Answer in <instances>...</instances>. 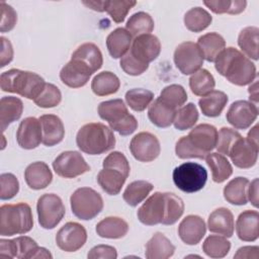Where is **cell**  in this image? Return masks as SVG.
I'll use <instances>...</instances> for the list:
<instances>
[{"label": "cell", "instance_id": "23", "mask_svg": "<svg viewBox=\"0 0 259 259\" xmlns=\"http://www.w3.org/2000/svg\"><path fill=\"white\" fill-rule=\"evenodd\" d=\"M42 130V144L53 147L61 143L65 137V127L61 118L55 114H44L39 118Z\"/></svg>", "mask_w": 259, "mask_h": 259}, {"label": "cell", "instance_id": "16", "mask_svg": "<svg viewBox=\"0 0 259 259\" xmlns=\"http://www.w3.org/2000/svg\"><path fill=\"white\" fill-rule=\"evenodd\" d=\"M87 241L86 229L79 223L68 222L56 235L57 246L65 252H76Z\"/></svg>", "mask_w": 259, "mask_h": 259}, {"label": "cell", "instance_id": "4", "mask_svg": "<svg viewBox=\"0 0 259 259\" xmlns=\"http://www.w3.org/2000/svg\"><path fill=\"white\" fill-rule=\"evenodd\" d=\"M46 82L38 74L19 69H10L0 76V87L4 92L16 93L22 97L34 100L39 96Z\"/></svg>", "mask_w": 259, "mask_h": 259}, {"label": "cell", "instance_id": "48", "mask_svg": "<svg viewBox=\"0 0 259 259\" xmlns=\"http://www.w3.org/2000/svg\"><path fill=\"white\" fill-rule=\"evenodd\" d=\"M203 4L215 14H239L243 12L247 6V2L245 0L203 1Z\"/></svg>", "mask_w": 259, "mask_h": 259}, {"label": "cell", "instance_id": "34", "mask_svg": "<svg viewBox=\"0 0 259 259\" xmlns=\"http://www.w3.org/2000/svg\"><path fill=\"white\" fill-rule=\"evenodd\" d=\"M197 46L199 47L203 58L211 63L214 62L218 55L225 49L226 40L218 32H207L198 37Z\"/></svg>", "mask_w": 259, "mask_h": 259}, {"label": "cell", "instance_id": "57", "mask_svg": "<svg viewBox=\"0 0 259 259\" xmlns=\"http://www.w3.org/2000/svg\"><path fill=\"white\" fill-rule=\"evenodd\" d=\"M259 248L257 246H244L238 249L234 258H258Z\"/></svg>", "mask_w": 259, "mask_h": 259}, {"label": "cell", "instance_id": "27", "mask_svg": "<svg viewBox=\"0 0 259 259\" xmlns=\"http://www.w3.org/2000/svg\"><path fill=\"white\" fill-rule=\"evenodd\" d=\"M175 252V246L162 233L157 232L146 244L145 256L147 259H167Z\"/></svg>", "mask_w": 259, "mask_h": 259}, {"label": "cell", "instance_id": "37", "mask_svg": "<svg viewBox=\"0 0 259 259\" xmlns=\"http://www.w3.org/2000/svg\"><path fill=\"white\" fill-rule=\"evenodd\" d=\"M71 58L79 59L86 63L94 72L98 71L103 65V57L99 48L93 42H85L79 46L72 54Z\"/></svg>", "mask_w": 259, "mask_h": 259}, {"label": "cell", "instance_id": "3", "mask_svg": "<svg viewBox=\"0 0 259 259\" xmlns=\"http://www.w3.org/2000/svg\"><path fill=\"white\" fill-rule=\"evenodd\" d=\"M218 130L208 123L194 126L188 136L181 137L175 145L176 156L180 159H205L217 146Z\"/></svg>", "mask_w": 259, "mask_h": 259}, {"label": "cell", "instance_id": "60", "mask_svg": "<svg viewBox=\"0 0 259 259\" xmlns=\"http://www.w3.org/2000/svg\"><path fill=\"white\" fill-rule=\"evenodd\" d=\"M247 138H248L249 140H251L252 142L258 144V125H257V124H256L253 128L250 130V132L248 133Z\"/></svg>", "mask_w": 259, "mask_h": 259}, {"label": "cell", "instance_id": "1", "mask_svg": "<svg viewBox=\"0 0 259 259\" xmlns=\"http://www.w3.org/2000/svg\"><path fill=\"white\" fill-rule=\"evenodd\" d=\"M184 212V202L175 193L155 192L138 209L139 221L146 226L175 224Z\"/></svg>", "mask_w": 259, "mask_h": 259}, {"label": "cell", "instance_id": "41", "mask_svg": "<svg viewBox=\"0 0 259 259\" xmlns=\"http://www.w3.org/2000/svg\"><path fill=\"white\" fill-rule=\"evenodd\" d=\"M152 183L146 180H137L130 183L123 191V200L131 206H137L153 190Z\"/></svg>", "mask_w": 259, "mask_h": 259}, {"label": "cell", "instance_id": "9", "mask_svg": "<svg viewBox=\"0 0 259 259\" xmlns=\"http://www.w3.org/2000/svg\"><path fill=\"white\" fill-rule=\"evenodd\" d=\"M173 182L183 192L193 193L201 190L207 180L204 167L195 162H186L173 170Z\"/></svg>", "mask_w": 259, "mask_h": 259}, {"label": "cell", "instance_id": "11", "mask_svg": "<svg viewBox=\"0 0 259 259\" xmlns=\"http://www.w3.org/2000/svg\"><path fill=\"white\" fill-rule=\"evenodd\" d=\"M173 59L176 68L183 75L197 72L204 61L199 47L193 41H184L178 45L174 51Z\"/></svg>", "mask_w": 259, "mask_h": 259}, {"label": "cell", "instance_id": "29", "mask_svg": "<svg viewBox=\"0 0 259 259\" xmlns=\"http://www.w3.org/2000/svg\"><path fill=\"white\" fill-rule=\"evenodd\" d=\"M23 111V103L21 99L15 96H3L0 100V124L1 131L18 120Z\"/></svg>", "mask_w": 259, "mask_h": 259}, {"label": "cell", "instance_id": "54", "mask_svg": "<svg viewBox=\"0 0 259 259\" xmlns=\"http://www.w3.org/2000/svg\"><path fill=\"white\" fill-rule=\"evenodd\" d=\"M119 65H120V68L123 70V72L131 76H139L149 68V66L142 65L139 62H137L128 53H126L120 59Z\"/></svg>", "mask_w": 259, "mask_h": 259}, {"label": "cell", "instance_id": "24", "mask_svg": "<svg viewBox=\"0 0 259 259\" xmlns=\"http://www.w3.org/2000/svg\"><path fill=\"white\" fill-rule=\"evenodd\" d=\"M24 179L29 188L40 190L51 184L53 174L45 162L36 161L26 167L24 171Z\"/></svg>", "mask_w": 259, "mask_h": 259}, {"label": "cell", "instance_id": "55", "mask_svg": "<svg viewBox=\"0 0 259 259\" xmlns=\"http://www.w3.org/2000/svg\"><path fill=\"white\" fill-rule=\"evenodd\" d=\"M88 259H98V258H103V259H115L117 258V252L116 249L112 246L109 245H97L93 247L88 255Z\"/></svg>", "mask_w": 259, "mask_h": 259}, {"label": "cell", "instance_id": "36", "mask_svg": "<svg viewBox=\"0 0 259 259\" xmlns=\"http://www.w3.org/2000/svg\"><path fill=\"white\" fill-rule=\"evenodd\" d=\"M205 162L211 170L212 180L217 183L226 181L233 174V167L229 160L220 153H209L205 157Z\"/></svg>", "mask_w": 259, "mask_h": 259}, {"label": "cell", "instance_id": "6", "mask_svg": "<svg viewBox=\"0 0 259 259\" xmlns=\"http://www.w3.org/2000/svg\"><path fill=\"white\" fill-rule=\"evenodd\" d=\"M33 227L30 206L25 202L2 204L0 207V235L14 236L28 233Z\"/></svg>", "mask_w": 259, "mask_h": 259}, {"label": "cell", "instance_id": "50", "mask_svg": "<svg viewBox=\"0 0 259 259\" xmlns=\"http://www.w3.org/2000/svg\"><path fill=\"white\" fill-rule=\"evenodd\" d=\"M240 137L242 136L237 131L231 127H222L220 132H218V141L215 146L218 153L229 156L232 147Z\"/></svg>", "mask_w": 259, "mask_h": 259}, {"label": "cell", "instance_id": "47", "mask_svg": "<svg viewBox=\"0 0 259 259\" xmlns=\"http://www.w3.org/2000/svg\"><path fill=\"white\" fill-rule=\"evenodd\" d=\"M137 4V1L128 0H107L104 1V11L116 23H121L130 10Z\"/></svg>", "mask_w": 259, "mask_h": 259}, {"label": "cell", "instance_id": "58", "mask_svg": "<svg viewBox=\"0 0 259 259\" xmlns=\"http://www.w3.org/2000/svg\"><path fill=\"white\" fill-rule=\"evenodd\" d=\"M248 200H250L255 207H258V179L257 178H255L251 183H249Z\"/></svg>", "mask_w": 259, "mask_h": 259}, {"label": "cell", "instance_id": "12", "mask_svg": "<svg viewBox=\"0 0 259 259\" xmlns=\"http://www.w3.org/2000/svg\"><path fill=\"white\" fill-rule=\"evenodd\" d=\"M53 168L57 175L63 178H75L90 171L83 156L77 151H65L53 162Z\"/></svg>", "mask_w": 259, "mask_h": 259}, {"label": "cell", "instance_id": "15", "mask_svg": "<svg viewBox=\"0 0 259 259\" xmlns=\"http://www.w3.org/2000/svg\"><path fill=\"white\" fill-rule=\"evenodd\" d=\"M130 151L136 160L152 162L160 155L161 146L156 136L149 132H141L132 139Z\"/></svg>", "mask_w": 259, "mask_h": 259}, {"label": "cell", "instance_id": "32", "mask_svg": "<svg viewBox=\"0 0 259 259\" xmlns=\"http://www.w3.org/2000/svg\"><path fill=\"white\" fill-rule=\"evenodd\" d=\"M228 100V95L225 92L212 90L198 100V105L203 115L207 117H217L224 110Z\"/></svg>", "mask_w": 259, "mask_h": 259}, {"label": "cell", "instance_id": "38", "mask_svg": "<svg viewBox=\"0 0 259 259\" xmlns=\"http://www.w3.org/2000/svg\"><path fill=\"white\" fill-rule=\"evenodd\" d=\"M258 35L259 29L256 26L243 28L238 36V46L248 58L258 60Z\"/></svg>", "mask_w": 259, "mask_h": 259}, {"label": "cell", "instance_id": "35", "mask_svg": "<svg viewBox=\"0 0 259 259\" xmlns=\"http://www.w3.org/2000/svg\"><path fill=\"white\" fill-rule=\"evenodd\" d=\"M120 87L118 77L109 71L98 73L91 82V89L97 96H107L114 94Z\"/></svg>", "mask_w": 259, "mask_h": 259}, {"label": "cell", "instance_id": "59", "mask_svg": "<svg viewBox=\"0 0 259 259\" xmlns=\"http://www.w3.org/2000/svg\"><path fill=\"white\" fill-rule=\"evenodd\" d=\"M82 3L94 11H98V12L104 11V1H99V0H97V1H82Z\"/></svg>", "mask_w": 259, "mask_h": 259}, {"label": "cell", "instance_id": "14", "mask_svg": "<svg viewBox=\"0 0 259 259\" xmlns=\"http://www.w3.org/2000/svg\"><path fill=\"white\" fill-rule=\"evenodd\" d=\"M38 249L37 243L27 236H20L13 240H0V258L33 259Z\"/></svg>", "mask_w": 259, "mask_h": 259}, {"label": "cell", "instance_id": "8", "mask_svg": "<svg viewBox=\"0 0 259 259\" xmlns=\"http://www.w3.org/2000/svg\"><path fill=\"white\" fill-rule=\"evenodd\" d=\"M72 213L83 221L94 219L103 208L101 195L90 187L76 189L70 197Z\"/></svg>", "mask_w": 259, "mask_h": 259}, {"label": "cell", "instance_id": "30", "mask_svg": "<svg viewBox=\"0 0 259 259\" xmlns=\"http://www.w3.org/2000/svg\"><path fill=\"white\" fill-rule=\"evenodd\" d=\"M128 232L127 223L118 217H107L96 225V233L105 239H120Z\"/></svg>", "mask_w": 259, "mask_h": 259}, {"label": "cell", "instance_id": "21", "mask_svg": "<svg viewBox=\"0 0 259 259\" xmlns=\"http://www.w3.org/2000/svg\"><path fill=\"white\" fill-rule=\"evenodd\" d=\"M206 226L202 218L196 214L186 215L178 227V235L186 245H196L204 237Z\"/></svg>", "mask_w": 259, "mask_h": 259}, {"label": "cell", "instance_id": "7", "mask_svg": "<svg viewBox=\"0 0 259 259\" xmlns=\"http://www.w3.org/2000/svg\"><path fill=\"white\" fill-rule=\"evenodd\" d=\"M100 118L107 121L110 128L120 136H130L138 128V120L127 110L121 99L102 101L97 108Z\"/></svg>", "mask_w": 259, "mask_h": 259}, {"label": "cell", "instance_id": "26", "mask_svg": "<svg viewBox=\"0 0 259 259\" xmlns=\"http://www.w3.org/2000/svg\"><path fill=\"white\" fill-rule=\"evenodd\" d=\"M132 42V34L122 27L115 28L106 37V47L113 59H121L128 52Z\"/></svg>", "mask_w": 259, "mask_h": 259}, {"label": "cell", "instance_id": "5", "mask_svg": "<svg viewBox=\"0 0 259 259\" xmlns=\"http://www.w3.org/2000/svg\"><path fill=\"white\" fill-rule=\"evenodd\" d=\"M76 144L83 153L100 155L114 148L115 137L107 125L101 122H89L78 131Z\"/></svg>", "mask_w": 259, "mask_h": 259}, {"label": "cell", "instance_id": "18", "mask_svg": "<svg viewBox=\"0 0 259 259\" xmlns=\"http://www.w3.org/2000/svg\"><path fill=\"white\" fill-rule=\"evenodd\" d=\"M93 73L95 72L86 63L79 59L71 58L62 68L60 79L70 88H80L87 84Z\"/></svg>", "mask_w": 259, "mask_h": 259}, {"label": "cell", "instance_id": "10", "mask_svg": "<svg viewBox=\"0 0 259 259\" xmlns=\"http://www.w3.org/2000/svg\"><path fill=\"white\" fill-rule=\"evenodd\" d=\"M36 211L40 227L52 230L63 220L66 208L60 196L55 193H45L37 199Z\"/></svg>", "mask_w": 259, "mask_h": 259}, {"label": "cell", "instance_id": "13", "mask_svg": "<svg viewBox=\"0 0 259 259\" xmlns=\"http://www.w3.org/2000/svg\"><path fill=\"white\" fill-rule=\"evenodd\" d=\"M161 52L159 38L151 33L136 36L128 50V54L140 64L149 66V63L156 60Z\"/></svg>", "mask_w": 259, "mask_h": 259}, {"label": "cell", "instance_id": "17", "mask_svg": "<svg viewBox=\"0 0 259 259\" xmlns=\"http://www.w3.org/2000/svg\"><path fill=\"white\" fill-rule=\"evenodd\" d=\"M258 116L257 105L247 100L233 102L226 114L227 121L237 130H246Z\"/></svg>", "mask_w": 259, "mask_h": 259}, {"label": "cell", "instance_id": "46", "mask_svg": "<svg viewBox=\"0 0 259 259\" xmlns=\"http://www.w3.org/2000/svg\"><path fill=\"white\" fill-rule=\"evenodd\" d=\"M159 98L171 107L178 109L186 102L188 97L185 89L181 85L171 84L161 91Z\"/></svg>", "mask_w": 259, "mask_h": 259}, {"label": "cell", "instance_id": "42", "mask_svg": "<svg viewBox=\"0 0 259 259\" xmlns=\"http://www.w3.org/2000/svg\"><path fill=\"white\" fill-rule=\"evenodd\" d=\"M154 25V19L149 13L139 11L130 16L125 24V29L132 34V36H138L152 32Z\"/></svg>", "mask_w": 259, "mask_h": 259}, {"label": "cell", "instance_id": "49", "mask_svg": "<svg viewBox=\"0 0 259 259\" xmlns=\"http://www.w3.org/2000/svg\"><path fill=\"white\" fill-rule=\"evenodd\" d=\"M61 100L62 93L60 89L52 83H46L42 92L33 100V102L41 108H51L59 105Z\"/></svg>", "mask_w": 259, "mask_h": 259}, {"label": "cell", "instance_id": "45", "mask_svg": "<svg viewBox=\"0 0 259 259\" xmlns=\"http://www.w3.org/2000/svg\"><path fill=\"white\" fill-rule=\"evenodd\" d=\"M126 104L135 111H144L153 101L152 91L143 88H134L125 93Z\"/></svg>", "mask_w": 259, "mask_h": 259}, {"label": "cell", "instance_id": "19", "mask_svg": "<svg viewBox=\"0 0 259 259\" xmlns=\"http://www.w3.org/2000/svg\"><path fill=\"white\" fill-rule=\"evenodd\" d=\"M258 144L252 142L248 138L240 137L232 147L229 157L233 164L241 169H249L253 167L258 158Z\"/></svg>", "mask_w": 259, "mask_h": 259}, {"label": "cell", "instance_id": "44", "mask_svg": "<svg viewBox=\"0 0 259 259\" xmlns=\"http://www.w3.org/2000/svg\"><path fill=\"white\" fill-rule=\"evenodd\" d=\"M198 119V110L194 103L190 102L182 105L176 111L173 121L174 127L179 131H186L194 126Z\"/></svg>", "mask_w": 259, "mask_h": 259}, {"label": "cell", "instance_id": "25", "mask_svg": "<svg viewBox=\"0 0 259 259\" xmlns=\"http://www.w3.org/2000/svg\"><path fill=\"white\" fill-rule=\"evenodd\" d=\"M207 227L209 232L230 238L234 234L235 223L232 211L227 207L214 209L208 217Z\"/></svg>", "mask_w": 259, "mask_h": 259}, {"label": "cell", "instance_id": "28", "mask_svg": "<svg viewBox=\"0 0 259 259\" xmlns=\"http://www.w3.org/2000/svg\"><path fill=\"white\" fill-rule=\"evenodd\" d=\"M176 111L177 109L166 104L158 97L149 105L148 117L153 124L164 128L173 123Z\"/></svg>", "mask_w": 259, "mask_h": 259}, {"label": "cell", "instance_id": "53", "mask_svg": "<svg viewBox=\"0 0 259 259\" xmlns=\"http://www.w3.org/2000/svg\"><path fill=\"white\" fill-rule=\"evenodd\" d=\"M1 8V32H7L14 28L17 22V13L12 8V6L6 4L4 1L0 2Z\"/></svg>", "mask_w": 259, "mask_h": 259}, {"label": "cell", "instance_id": "56", "mask_svg": "<svg viewBox=\"0 0 259 259\" xmlns=\"http://www.w3.org/2000/svg\"><path fill=\"white\" fill-rule=\"evenodd\" d=\"M1 40V68L9 64L13 59V48L10 40L4 36L0 37Z\"/></svg>", "mask_w": 259, "mask_h": 259}, {"label": "cell", "instance_id": "2", "mask_svg": "<svg viewBox=\"0 0 259 259\" xmlns=\"http://www.w3.org/2000/svg\"><path fill=\"white\" fill-rule=\"evenodd\" d=\"M214 68L222 76L237 86L251 84L256 76V66L238 49L225 48L214 60Z\"/></svg>", "mask_w": 259, "mask_h": 259}, {"label": "cell", "instance_id": "40", "mask_svg": "<svg viewBox=\"0 0 259 259\" xmlns=\"http://www.w3.org/2000/svg\"><path fill=\"white\" fill-rule=\"evenodd\" d=\"M214 86V78L206 69H199L189 78L190 90L196 96H205L213 90Z\"/></svg>", "mask_w": 259, "mask_h": 259}, {"label": "cell", "instance_id": "39", "mask_svg": "<svg viewBox=\"0 0 259 259\" xmlns=\"http://www.w3.org/2000/svg\"><path fill=\"white\" fill-rule=\"evenodd\" d=\"M183 21L188 30L192 32H200L209 26L212 17L204 8L197 6L190 8L184 14Z\"/></svg>", "mask_w": 259, "mask_h": 259}, {"label": "cell", "instance_id": "31", "mask_svg": "<svg viewBox=\"0 0 259 259\" xmlns=\"http://www.w3.org/2000/svg\"><path fill=\"white\" fill-rule=\"evenodd\" d=\"M126 177L122 172L114 168H103L97 175V182L104 192L116 195L120 192Z\"/></svg>", "mask_w": 259, "mask_h": 259}, {"label": "cell", "instance_id": "20", "mask_svg": "<svg viewBox=\"0 0 259 259\" xmlns=\"http://www.w3.org/2000/svg\"><path fill=\"white\" fill-rule=\"evenodd\" d=\"M17 144L25 150H32L42 143V130L39 119L33 116L24 118L16 132Z\"/></svg>", "mask_w": 259, "mask_h": 259}, {"label": "cell", "instance_id": "22", "mask_svg": "<svg viewBox=\"0 0 259 259\" xmlns=\"http://www.w3.org/2000/svg\"><path fill=\"white\" fill-rule=\"evenodd\" d=\"M238 238L244 242H254L259 237V213L257 210L246 209L241 212L236 222Z\"/></svg>", "mask_w": 259, "mask_h": 259}, {"label": "cell", "instance_id": "33", "mask_svg": "<svg viewBox=\"0 0 259 259\" xmlns=\"http://www.w3.org/2000/svg\"><path fill=\"white\" fill-rule=\"evenodd\" d=\"M249 180L245 177H236L224 187L225 199L234 205H244L248 202Z\"/></svg>", "mask_w": 259, "mask_h": 259}, {"label": "cell", "instance_id": "51", "mask_svg": "<svg viewBox=\"0 0 259 259\" xmlns=\"http://www.w3.org/2000/svg\"><path fill=\"white\" fill-rule=\"evenodd\" d=\"M19 191V182L12 173H2L0 175V198L8 200L13 198Z\"/></svg>", "mask_w": 259, "mask_h": 259}, {"label": "cell", "instance_id": "43", "mask_svg": "<svg viewBox=\"0 0 259 259\" xmlns=\"http://www.w3.org/2000/svg\"><path fill=\"white\" fill-rule=\"evenodd\" d=\"M230 249L231 242L222 235H210L202 244V251L210 258H224Z\"/></svg>", "mask_w": 259, "mask_h": 259}, {"label": "cell", "instance_id": "52", "mask_svg": "<svg viewBox=\"0 0 259 259\" xmlns=\"http://www.w3.org/2000/svg\"><path fill=\"white\" fill-rule=\"evenodd\" d=\"M103 168H114L119 170L127 178L130 175V163L126 157L118 151H113L108 154L102 162Z\"/></svg>", "mask_w": 259, "mask_h": 259}]
</instances>
